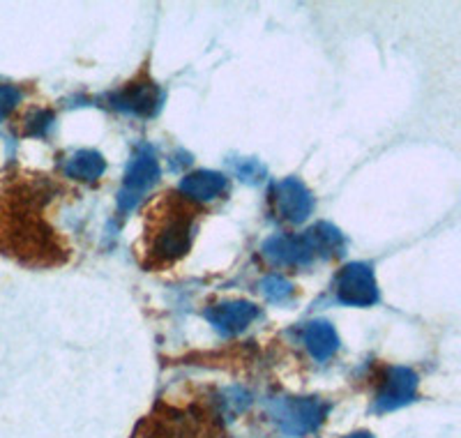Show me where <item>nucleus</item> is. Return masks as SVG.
Listing matches in <instances>:
<instances>
[{
	"mask_svg": "<svg viewBox=\"0 0 461 438\" xmlns=\"http://www.w3.org/2000/svg\"><path fill=\"white\" fill-rule=\"evenodd\" d=\"M199 204L180 192L159 194L146 210V231L141 241V263L150 270L173 266L187 254L194 235Z\"/></svg>",
	"mask_w": 461,
	"mask_h": 438,
	"instance_id": "obj_1",
	"label": "nucleus"
},
{
	"mask_svg": "<svg viewBox=\"0 0 461 438\" xmlns=\"http://www.w3.org/2000/svg\"><path fill=\"white\" fill-rule=\"evenodd\" d=\"M270 415L286 436H307L321 427L328 415V404L316 397H279L270 404Z\"/></svg>",
	"mask_w": 461,
	"mask_h": 438,
	"instance_id": "obj_2",
	"label": "nucleus"
},
{
	"mask_svg": "<svg viewBox=\"0 0 461 438\" xmlns=\"http://www.w3.org/2000/svg\"><path fill=\"white\" fill-rule=\"evenodd\" d=\"M159 178V164L158 157L150 148H139L131 157L130 167L125 173V183H122L121 194H118V205L121 210H131L139 204V198H143V194L158 183Z\"/></svg>",
	"mask_w": 461,
	"mask_h": 438,
	"instance_id": "obj_3",
	"label": "nucleus"
},
{
	"mask_svg": "<svg viewBox=\"0 0 461 438\" xmlns=\"http://www.w3.org/2000/svg\"><path fill=\"white\" fill-rule=\"evenodd\" d=\"M418 390V376L406 367H383L376 376L374 404L378 411H394L409 404Z\"/></svg>",
	"mask_w": 461,
	"mask_h": 438,
	"instance_id": "obj_4",
	"label": "nucleus"
},
{
	"mask_svg": "<svg viewBox=\"0 0 461 438\" xmlns=\"http://www.w3.org/2000/svg\"><path fill=\"white\" fill-rule=\"evenodd\" d=\"M270 205H273V214L277 219L288 222V224H300L310 217L314 201H312L310 189L304 187L300 180L286 178L270 189Z\"/></svg>",
	"mask_w": 461,
	"mask_h": 438,
	"instance_id": "obj_5",
	"label": "nucleus"
},
{
	"mask_svg": "<svg viewBox=\"0 0 461 438\" xmlns=\"http://www.w3.org/2000/svg\"><path fill=\"white\" fill-rule=\"evenodd\" d=\"M337 297L346 305H356V307H369L378 300L376 279H374L372 268L365 263H351V266L341 268L337 277Z\"/></svg>",
	"mask_w": 461,
	"mask_h": 438,
	"instance_id": "obj_6",
	"label": "nucleus"
},
{
	"mask_svg": "<svg viewBox=\"0 0 461 438\" xmlns=\"http://www.w3.org/2000/svg\"><path fill=\"white\" fill-rule=\"evenodd\" d=\"M113 106L137 115H152L159 109V88L148 77H139L113 95Z\"/></svg>",
	"mask_w": 461,
	"mask_h": 438,
	"instance_id": "obj_7",
	"label": "nucleus"
},
{
	"mask_svg": "<svg viewBox=\"0 0 461 438\" xmlns=\"http://www.w3.org/2000/svg\"><path fill=\"white\" fill-rule=\"evenodd\" d=\"M263 254L273 263H284V266H304L316 259V250L307 233L273 238L263 245Z\"/></svg>",
	"mask_w": 461,
	"mask_h": 438,
	"instance_id": "obj_8",
	"label": "nucleus"
},
{
	"mask_svg": "<svg viewBox=\"0 0 461 438\" xmlns=\"http://www.w3.org/2000/svg\"><path fill=\"white\" fill-rule=\"evenodd\" d=\"M258 316V307L247 300H229L205 309V318L221 333H240Z\"/></svg>",
	"mask_w": 461,
	"mask_h": 438,
	"instance_id": "obj_9",
	"label": "nucleus"
},
{
	"mask_svg": "<svg viewBox=\"0 0 461 438\" xmlns=\"http://www.w3.org/2000/svg\"><path fill=\"white\" fill-rule=\"evenodd\" d=\"M226 192V178L217 171H194L183 178L180 183V194L194 204L212 201Z\"/></svg>",
	"mask_w": 461,
	"mask_h": 438,
	"instance_id": "obj_10",
	"label": "nucleus"
},
{
	"mask_svg": "<svg viewBox=\"0 0 461 438\" xmlns=\"http://www.w3.org/2000/svg\"><path fill=\"white\" fill-rule=\"evenodd\" d=\"M304 344L316 360H328L339 346V340H337L335 328L328 321H312L304 328Z\"/></svg>",
	"mask_w": 461,
	"mask_h": 438,
	"instance_id": "obj_11",
	"label": "nucleus"
},
{
	"mask_svg": "<svg viewBox=\"0 0 461 438\" xmlns=\"http://www.w3.org/2000/svg\"><path fill=\"white\" fill-rule=\"evenodd\" d=\"M104 169H106L104 157L95 151L74 152V155L68 160V164H65V173H68V178H72V180H81V183H95V180H100Z\"/></svg>",
	"mask_w": 461,
	"mask_h": 438,
	"instance_id": "obj_12",
	"label": "nucleus"
},
{
	"mask_svg": "<svg viewBox=\"0 0 461 438\" xmlns=\"http://www.w3.org/2000/svg\"><path fill=\"white\" fill-rule=\"evenodd\" d=\"M51 123H53V111L42 109V106L37 109L35 106V109H31L22 118V130L19 132H22L23 136H42L44 132L51 127Z\"/></svg>",
	"mask_w": 461,
	"mask_h": 438,
	"instance_id": "obj_13",
	"label": "nucleus"
},
{
	"mask_svg": "<svg viewBox=\"0 0 461 438\" xmlns=\"http://www.w3.org/2000/svg\"><path fill=\"white\" fill-rule=\"evenodd\" d=\"M261 291L267 300H273V303H282V300H286V297L294 296V284L286 282V279L279 275H270L261 282Z\"/></svg>",
	"mask_w": 461,
	"mask_h": 438,
	"instance_id": "obj_14",
	"label": "nucleus"
},
{
	"mask_svg": "<svg viewBox=\"0 0 461 438\" xmlns=\"http://www.w3.org/2000/svg\"><path fill=\"white\" fill-rule=\"evenodd\" d=\"M19 102H22V90L12 84H0V123L16 109Z\"/></svg>",
	"mask_w": 461,
	"mask_h": 438,
	"instance_id": "obj_15",
	"label": "nucleus"
},
{
	"mask_svg": "<svg viewBox=\"0 0 461 438\" xmlns=\"http://www.w3.org/2000/svg\"><path fill=\"white\" fill-rule=\"evenodd\" d=\"M344 438H374V436L369 432H356V433H348V436Z\"/></svg>",
	"mask_w": 461,
	"mask_h": 438,
	"instance_id": "obj_16",
	"label": "nucleus"
}]
</instances>
